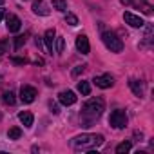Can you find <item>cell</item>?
I'll return each instance as SVG.
<instances>
[{
	"label": "cell",
	"mask_w": 154,
	"mask_h": 154,
	"mask_svg": "<svg viewBox=\"0 0 154 154\" xmlns=\"http://www.w3.org/2000/svg\"><path fill=\"white\" fill-rule=\"evenodd\" d=\"M103 111H105L103 100H102V98H91V100L85 102L84 107H82V112H80L82 125H84V127H91V125L102 116Z\"/></svg>",
	"instance_id": "6da1fadb"
},
{
	"label": "cell",
	"mask_w": 154,
	"mask_h": 154,
	"mask_svg": "<svg viewBox=\"0 0 154 154\" xmlns=\"http://www.w3.org/2000/svg\"><path fill=\"white\" fill-rule=\"evenodd\" d=\"M103 143V136L102 134H80L71 140V147L74 150H93L98 149Z\"/></svg>",
	"instance_id": "7a4b0ae2"
},
{
	"label": "cell",
	"mask_w": 154,
	"mask_h": 154,
	"mask_svg": "<svg viewBox=\"0 0 154 154\" xmlns=\"http://www.w3.org/2000/svg\"><path fill=\"white\" fill-rule=\"evenodd\" d=\"M102 40H103L105 47H107L111 53H122V51H123V42H122V38H118L116 33H112V31H103V33H102Z\"/></svg>",
	"instance_id": "3957f363"
},
{
	"label": "cell",
	"mask_w": 154,
	"mask_h": 154,
	"mask_svg": "<svg viewBox=\"0 0 154 154\" xmlns=\"http://www.w3.org/2000/svg\"><path fill=\"white\" fill-rule=\"evenodd\" d=\"M127 122H129V118H127V112H125L123 109H116V111H112L111 116H109V123H111V127H114V129H123V127L127 125Z\"/></svg>",
	"instance_id": "277c9868"
},
{
	"label": "cell",
	"mask_w": 154,
	"mask_h": 154,
	"mask_svg": "<svg viewBox=\"0 0 154 154\" xmlns=\"http://www.w3.org/2000/svg\"><path fill=\"white\" fill-rule=\"evenodd\" d=\"M35 98H36V89L31 87V85H22V89H20V100L24 103H33Z\"/></svg>",
	"instance_id": "5b68a950"
},
{
	"label": "cell",
	"mask_w": 154,
	"mask_h": 154,
	"mask_svg": "<svg viewBox=\"0 0 154 154\" xmlns=\"http://www.w3.org/2000/svg\"><path fill=\"white\" fill-rule=\"evenodd\" d=\"M123 20H125V24H129L131 27H143V26H145L143 18H141L140 15L131 13V11H125V13H123Z\"/></svg>",
	"instance_id": "8992f818"
},
{
	"label": "cell",
	"mask_w": 154,
	"mask_h": 154,
	"mask_svg": "<svg viewBox=\"0 0 154 154\" xmlns=\"http://www.w3.org/2000/svg\"><path fill=\"white\" fill-rule=\"evenodd\" d=\"M94 84H96V87H100V89H109V87H112L114 85V78L111 74H100V76H94V80H93Z\"/></svg>",
	"instance_id": "52a82bcc"
},
{
	"label": "cell",
	"mask_w": 154,
	"mask_h": 154,
	"mask_svg": "<svg viewBox=\"0 0 154 154\" xmlns=\"http://www.w3.org/2000/svg\"><path fill=\"white\" fill-rule=\"evenodd\" d=\"M122 4L140 8V9H143V13H145V15H150V13H152V6L147 2V0H122Z\"/></svg>",
	"instance_id": "ba28073f"
},
{
	"label": "cell",
	"mask_w": 154,
	"mask_h": 154,
	"mask_svg": "<svg viewBox=\"0 0 154 154\" xmlns=\"http://www.w3.org/2000/svg\"><path fill=\"white\" fill-rule=\"evenodd\" d=\"M31 9H33V13H35V15H38V17H47V15L51 13L49 6L44 2V0H35L33 6H31Z\"/></svg>",
	"instance_id": "9c48e42d"
},
{
	"label": "cell",
	"mask_w": 154,
	"mask_h": 154,
	"mask_svg": "<svg viewBox=\"0 0 154 154\" xmlns=\"http://www.w3.org/2000/svg\"><path fill=\"white\" fill-rule=\"evenodd\" d=\"M129 87H131V91L134 93V96H138V98H143V96H145V85H143L141 80L131 78V80H129Z\"/></svg>",
	"instance_id": "30bf717a"
},
{
	"label": "cell",
	"mask_w": 154,
	"mask_h": 154,
	"mask_svg": "<svg viewBox=\"0 0 154 154\" xmlns=\"http://www.w3.org/2000/svg\"><path fill=\"white\" fill-rule=\"evenodd\" d=\"M76 49H78V53H82V54H89L91 45H89V38L85 35H78V36H76Z\"/></svg>",
	"instance_id": "8fae6325"
},
{
	"label": "cell",
	"mask_w": 154,
	"mask_h": 154,
	"mask_svg": "<svg viewBox=\"0 0 154 154\" xmlns=\"http://www.w3.org/2000/svg\"><path fill=\"white\" fill-rule=\"evenodd\" d=\"M6 26H8V31L9 33H17V31H20L22 22H20V18L17 15H8L6 17Z\"/></svg>",
	"instance_id": "7c38bea8"
},
{
	"label": "cell",
	"mask_w": 154,
	"mask_h": 154,
	"mask_svg": "<svg viewBox=\"0 0 154 154\" xmlns=\"http://www.w3.org/2000/svg\"><path fill=\"white\" fill-rule=\"evenodd\" d=\"M58 102L62 105H72V103H76V94L72 91H62L58 94Z\"/></svg>",
	"instance_id": "4fadbf2b"
},
{
	"label": "cell",
	"mask_w": 154,
	"mask_h": 154,
	"mask_svg": "<svg viewBox=\"0 0 154 154\" xmlns=\"http://www.w3.org/2000/svg\"><path fill=\"white\" fill-rule=\"evenodd\" d=\"M54 38H56V31L54 29H47L45 35H44V42H45V47H47V51L51 54L54 51Z\"/></svg>",
	"instance_id": "5bb4252c"
},
{
	"label": "cell",
	"mask_w": 154,
	"mask_h": 154,
	"mask_svg": "<svg viewBox=\"0 0 154 154\" xmlns=\"http://www.w3.org/2000/svg\"><path fill=\"white\" fill-rule=\"evenodd\" d=\"M18 120L22 122V125H24V127H27V129H29V127L33 125V120H35V118H33V114H31L29 111H22V112L18 114Z\"/></svg>",
	"instance_id": "9a60e30c"
},
{
	"label": "cell",
	"mask_w": 154,
	"mask_h": 154,
	"mask_svg": "<svg viewBox=\"0 0 154 154\" xmlns=\"http://www.w3.org/2000/svg\"><path fill=\"white\" fill-rule=\"evenodd\" d=\"M63 47H65V40H63V36L54 38V53H56V54H62V53H63Z\"/></svg>",
	"instance_id": "2e32d148"
},
{
	"label": "cell",
	"mask_w": 154,
	"mask_h": 154,
	"mask_svg": "<svg viewBox=\"0 0 154 154\" xmlns=\"http://www.w3.org/2000/svg\"><path fill=\"white\" fill-rule=\"evenodd\" d=\"M53 8L60 13H65L67 11V2L65 0H53Z\"/></svg>",
	"instance_id": "e0dca14e"
},
{
	"label": "cell",
	"mask_w": 154,
	"mask_h": 154,
	"mask_svg": "<svg viewBox=\"0 0 154 154\" xmlns=\"http://www.w3.org/2000/svg\"><path fill=\"white\" fill-rule=\"evenodd\" d=\"M2 100H4V103H6V105H13V103L17 102L15 93H11V91H6V93H4V96H2Z\"/></svg>",
	"instance_id": "ac0fdd59"
},
{
	"label": "cell",
	"mask_w": 154,
	"mask_h": 154,
	"mask_svg": "<svg viewBox=\"0 0 154 154\" xmlns=\"http://www.w3.org/2000/svg\"><path fill=\"white\" fill-rule=\"evenodd\" d=\"M78 91H80L84 96H89V94H91V85H89V82H80V84H78Z\"/></svg>",
	"instance_id": "d6986e66"
},
{
	"label": "cell",
	"mask_w": 154,
	"mask_h": 154,
	"mask_svg": "<svg viewBox=\"0 0 154 154\" xmlns=\"http://www.w3.org/2000/svg\"><path fill=\"white\" fill-rule=\"evenodd\" d=\"M20 136H22V129H18V127H13L8 132V138L9 140H20Z\"/></svg>",
	"instance_id": "ffe728a7"
},
{
	"label": "cell",
	"mask_w": 154,
	"mask_h": 154,
	"mask_svg": "<svg viewBox=\"0 0 154 154\" xmlns=\"http://www.w3.org/2000/svg\"><path fill=\"white\" fill-rule=\"evenodd\" d=\"M131 147H132V145H131V141H122V143H120V145L116 147V152H118V154L129 152V150H131Z\"/></svg>",
	"instance_id": "44dd1931"
},
{
	"label": "cell",
	"mask_w": 154,
	"mask_h": 154,
	"mask_svg": "<svg viewBox=\"0 0 154 154\" xmlns=\"http://www.w3.org/2000/svg\"><path fill=\"white\" fill-rule=\"evenodd\" d=\"M65 24H69V26H78V18H76V15L67 13L65 15Z\"/></svg>",
	"instance_id": "7402d4cb"
},
{
	"label": "cell",
	"mask_w": 154,
	"mask_h": 154,
	"mask_svg": "<svg viewBox=\"0 0 154 154\" xmlns=\"http://www.w3.org/2000/svg\"><path fill=\"white\" fill-rule=\"evenodd\" d=\"M8 47H9V40L8 38L0 40V56H4V53H8Z\"/></svg>",
	"instance_id": "603a6c76"
},
{
	"label": "cell",
	"mask_w": 154,
	"mask_h": 154,
	"mask_svg": "<svg viewBox=\"0 0 154 154\" xmlns=\"http://www.w3.org/2000/svg\"><path fill=\"white\" fill-rule=\"evenodd\" d=\"M26 35H20V36H17V40H15V49H20L24 44H26Z\"/></svg>",
	"instance_id": "cb8c5ba5"
},
{
	"label": "cell",
	"mask_w": 154,
	"mask_h": 154,
	"mask_svg": "<svg viewBox=\"0 0 154 154\" xmlns=\"http://www.w3.org/2000/svg\"><path fill=\"white\" fill-rule=\"evenodd\" d=\"M49 109H51V112H53V114H58V112H60V111H58V105H56V103H53V102H49Z\"/></svg>",
	"instance_id": "d4e9b609"
},
{
	"label": "cell",
	"mask_w": 154,
	"mask_h": 154,
	"mask_svg": "<svg viewBox=\"0 0 154 154\" xmlns=\"http://www.w3.org/2000/svg\"><path fill=\"white\" fill-rule=\"evenodd\" d=\"M84 71H85V65H78V67L72 71V74H74V76H78V74H80V72H84Z\"/></svg>",
	"instance_id": "484cf974"
},
{
	"label": "cell",
	"mask_w": 154,
	"mask_h": 154,
	"mask_svg": "<svg viewBox=\"0 0 154 154\" xmlns=\"http://www.w3.org/2000/svg\"><path fill=\"white\" fill-rule=\"evenodd\" d=\"M13 62H15V63H22V65H24L27 60H26V58H13Z\"/></svg>",
	"instance_id": "4316f807"
},
{
	"label": "cell",
	"mask_w": 154,
	"mask_h": 154,
	"mask_svg": "<svg viewBox=\"0 0 154 154\" xmlns=\"http://www.w3.org/2000/svg\"><path fill=\"white\" fill-rule=\"evenodd\" d=\"M36 45H38V47H40V49H42V47H44V44H42V38H36Z\"/></svg>",
	"instance_id": "83f0119b"
},
{
	"label": "cell",
	"mask_w": 154,
	"mask_h": 154,
	"mask_svg": "<svg viewBox=\"0 0 154 154\" xmlns=\"http://www.w3.org/2000/svg\"><path fill=\"white\" fill-rule=\"evenodd\" d=\"M4 15H6V11H4V9H0V20H2V17H4Z\"/></svg>",
	"instance_id": "f1b7e54d"
},
{
	"label": "cell",
	"mask_w": 154,
	"mask_h": 154,
	"mask_svg": "<svg viewBox=\"0 0 154 154\" xmlns=\"http://www.w3.org/2000/svg\"><path fill=\"white\" fill-rule=\"evenodd\" d=\"M2 4H4V0H0V6H2Z\"/></svg>",
	"instance_id": "f546056e"
},
{
	"label": "cell",
	"mask_w": 154,
	"mask_h": 154,
	"mask_svg": "<svg viewBox=\"0 0 154 154\" xmlns=\"http://www.w3.org/2000/svg\"><path fill=\"white\" fill-rule=\"evenodd\" d=\"M0 118H2V114H0Z\"/></svg>",
	"instance_id": "4dcf8cb0"
}]
</instances>
